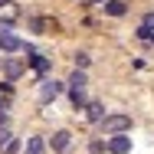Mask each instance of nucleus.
Returning a JSON list of instances; mask_svg holds the SVG:
<instances>
[{"instance_id":"obj_1","label":"nucleus","mask_w":154,"mask_h":154,"mask_svg":"<svg viewBox=\"0 0 154 154\" xmlns=\"http://www.w3.org/2000/svg\"><path fill=\"white\" fill-rule=\"evenodd\" d=\"M98 125H102V134H108V138L112 134H125V131H131V115H122V112L118 115H105Z\"/></svg>"},{"instance_id":"obj_2","label":"nucleus","mask_w":154,"mask_h":154,"mask_svg":"<svg viewBox=\"0 0 154 154\" xmlns=\"http://www.w3.org/2000/svg\"><path fill=\"white\" fill-rule=\"evenodd\" d=\"M17 49H23V39L10 30H0V53H17Z\"/></svg>"},{"instance_id":"obj_3","label":"nucleus","mask_w":154,"mask_h":154,"mask_svg":"<svg viewBox=\"0 0 154 154\" xmlns=\"http://www.w3.org/2000/svg\"><path fill=\"white\" fill-rule=\"evenodd\" d=\"M56 95H62V85L56 79H46V82H39V102L46 105V102H53Z\"/></svg>"},{"instance_id":"obj_4","label":"nucleus","mask_w":154,"mask_h":154,"mask_svg":"<svg viewBox=\"0 0 154 154\" xmlns=\"http://www.w3.org/2000/svg\"><path fill=\"white\" fill-rule=\"evenodd\" d=\"M108 151H112V154H128V151H131V138H125V134H112Z\"/></svg>"},{"instance_id":"obj_5","label":"nucleus","mask_w":154,"mask_h":154,"mask_svg":"<svg viewBox=\"0 0 154 154\" xmlns=\"http://www.w3.org/2000/svg\"><path fill=\"white\" fill-rule=\"evenodd\" d=\"M69 144H72V134H69V131H56V134H53V151L66 154V151H69Z\"/></svg>"},{"instance_id":"obj_6","label":"nucleus","mask_w":154,"mask_h":154,"mask_svg":"<svg viewBox=\"0 0 154 154\" xmlns=\"http://www.w3.org/2000/svg\"><path fill=\"white\" fill-rule=\"evenodd\" d=\"M23 69H26V62H20V59H3V72H7V79L23 75Z\"/></svg>"},{"instance_id":"obj_7","label":"nucleus","mask_w":154,"mask_h":154,"mask_svg":"<svg viewBox=\"0 0 154 154\" xmlns=\"http://www.w3.org/2000/svg\"><path fill=\"white\" fill-rule=\"evenodd\" d=\"M125 10H128L125 0H105V13L108 17H125Z\"/></svg>"},{"instance_id":"obj_8","label":"nucleus","mask_w":154,"mask_h":154,"mask_svg":"<svg viewBox=\"0 0 154 154\" xmlns=\"http://www.w3.org/2000/svg\"><path fill=\"white\" fill-rule=\"evenodd\" d=\"M102 118H105V105H102V102H89V122H102Z\"/></svg>"},{"instance_id":"obj_9","label":"nucleus","mask_w":154,"mask_h":154,"mask_svg":"<svg viewBox=\"0 0 154 154\" xmlns=\"http://www.w3.org/2000/svg\"><path fill=\"white\" fill-rule=\"evenodd\" d=\"M46 151V141H43V138H30V141H26V154H43Z\"/></svg>"},{"instance_id":"obj_10","label":"nucleus","mask_w":154,"mask_h":154,"mask_svg":"<svg viewBox=\"0 0 154 154\" xmlns=\"http://www.w3.org/2000/svg\"><path fill=\"white\" fill-rule=\"evenodd\" d=\"M69 85H72V89H85V69H75L72 79H69Z\"/></svg>"},{"instance_id":"obj_11","label":"nucleus","mask_w":154,"mask_h":154,"mask_svg":"<svg viewBox=\"0 0 154 154\" xmlns=\"http://www.w3.org/2000/svg\"><path fill=\"white\" fill-rule=\"evenodd\" d=\"M69 98H72L75 108H82V105H85V89H69Z\"/></svg>"},{"instance_id":"obj_12","label":"nucleus","mask_w":154,"mask_h":154,"mask_svg":"<svg viewBox=\"0 0 154 154\" xmlns=\"http://www.w3.org/2000/svg\"><path fill=\"white\" fill-rule=\"evenodd\" d=\"M30 66H33V69H36V72H49V59H43V56H36V53H33Z\"/></svg>"},{"instance_id":"obj_13","label":"nucleus","mask_w":154,"mask_h":154,"mask_svg":"<svg viewBox=\"0 0 154 154\" xmlns=\"http://www.w3.org/2000/svg\"><path fill=\"white\" fill-rule=\"evenodd\" d=\"M89 62H92L89 53H75V69H89Z\"/></svg>"},{"instance_id":"obj_14","label":"nucleus","mask_w":154,"mask_h":154,"mask_svg":"<svg viewBox=\"0 0 154 154\" xmlns=\"http://www.w3.org/2000/svg\"><path fill=\"white\" fill-rule=\"evenodd\" d=\"M10 141H13V134H10V131H7V128H0V151H3V148H7V144H10Z\"/></svg>"},{"instance_id":"obj_15","label":"nucleus","mask_w":154,"mask_h":154,"mask_svg":"<svg viewBox=\"0 0 154 154\" xmlns=\"http://www.w3.org/2000/svg\"><path fill=\"white\" fill-rule=\"evenodd\" d=\"M138 36H141V39H148V43H154V30H151V26H141Z\"/></svg>"},{"instance_id":"obj_16","label":"nucleus","mask_w":154,"mask_h":154,"mask_svg":"<svg viewBox=\"0 0 154 154\" xmlns=\"http://www.w3.org/2000/svg\"><path fill=\"white\" fill-rule=\"evenodd\" d=\"M20 151V141H17V138H13V141H10V144H7V148H3V154H17Z\"/></svg>"},{"instance_id":"obj_17","label":"nucleus","mask_w":154,"mask_h":154,"mask_svg":"<svg viewBox=\"0 0 154 154\" xmlns=\"http://www.w3.org/2000/svg\"><path fill=\"white\" fill-rule=\"evenodd\" d=\"M141 26H151V30H154V13H148V17H144V23H141Z\"/></svg>"},{"instance_id":"obj_18","label":"nucleus","mask_w":154,"mask_h":154,"mask_svg":"<svg viewBox=\"0 0 154 154\" xmlns=\"http://www.w3.org/2000/svg\"><path fill=\"white\" fill-rule=\"evenodd\" d=\"M89 154H102V144H98V141H95L92 148H89Z\"/></svg>"},{"instance_id":"obj_19","label":"nucleus","mask_w":154,"mask_h":154,"mask_svg":"<svg viewBox=\"0 0 154 154\" xmlns=\"http://www.w3.org/2000/svg\"><path fill=\"white\" fill-rule=\"evenodd\" d=\"M0 128H7V112L0 108Z\"/></svg>"},{"instance_id":"obj_20","label":"nucleus","mask_w":154,"mask_h":154,"mask_svg":"<svg viewBox=\"0 0 154 154\" xmlns=\"http://www.w3.org/2000/svg\"><path fill=\"white\" fill-rule=\"evenodd\" d=\"M7 3H10V0H0V7H7Z\"/></svg>"},{"instance_id":"obj_21","label":"nucleus","mask_w":154,"mask_h":154,"mask_svg":"<svg viewBox=\"0 0 154 154\" xmlns=\"http://www.w3.org/2000/svg\"><path fill=\"white\" fill-rule=\"evenodd\" d=\"M95 3H102V0H95Z\"/></svg>"},{"instance_id":"obj_22","label":"nucleus","mask_w":154,"mask_h":154,"mask_svg":"<svg viewBox=\"0 0 154 154\" xmlns=\"http://www.w3.org/2000/svg\"><path fill=\"white\" fill-rule=\"evenodd\" d=\"M0 66H3V59H0Z\"/></svg>"}]
</instances>
